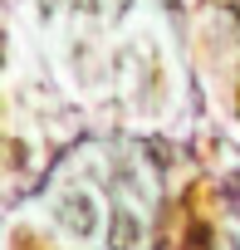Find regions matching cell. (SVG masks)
Returning <instances> with one entry per match:
<instances>
[{
	"label": "cell",
	"instance_id": "1",
	"mask_svg": "<svg viewBox=\"0 0 240 250\" xmlns=\"http://www.w3.org/2000/svg\"><path fill=\"white\" fill-rule=\"evenodd\" d=\"M59 226H64L74 240H88V235L98 230V206H93V196H88V191H69V196L59 201Z\"/></svg>",
	"mask_w": 240,
	"mask_h": 250
},
{
	"label": "cell",
	"instance_id": "2",
	"mask_svg": "<svg viewBox=\"0 0 240 250\" xmlns=\"http://www.w3.org/2000/svg\"><path fill=\"white\" fill-rule=\"evenodd\" d=\"M138 240H142V226H138V216L118 206V211L108 216V250H138Z\"/></svg>",
	"mask_w": 240,
	"mask_h": 250
}]
</instances>
